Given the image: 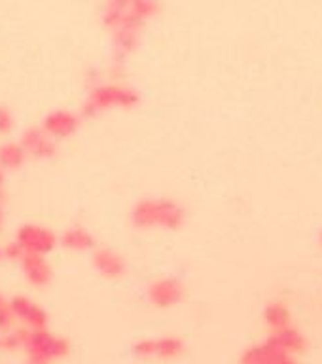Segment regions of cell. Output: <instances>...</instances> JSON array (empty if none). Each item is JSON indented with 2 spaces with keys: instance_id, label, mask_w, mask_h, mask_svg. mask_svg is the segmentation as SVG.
Returning <instances> with one entry per match:
<instances>
[{
  "instance_id": "cell-5",
  "label": "cell",
  "mask_w": 322,
  "mask_h": 364,
  "mask_svg": "<svg viewBox=\"0 0 322 364\" xmlns=\"http://www.w3.org/2000/svg\"><path fill=\"white\" fill-rule=\"evenodd\" d=\"M135 353L141 355V357H150L156 353V342L154 340H144V342H138L135 345Z\"/></svg>"
},
{
  "instance_id": "cell-3",
  "label": "cell",
  "mask_w": 322,
  "mask_h": 364,
  "mask_svg": "<svg viewBox=\"0 0 322 364\" xmlns=\"http://www.w3.org/2000/svg\"><path fill=\"white\" fill-rule=\"evenodd\" d=\"M182 353V343L177 338H161L156 340V353L161 358H172Z\"/></svg>"
},
{
  "instance_id": "cell-2",
  "label": "cell",
  "mask_w": 322,
  "mask_h": 364,
  "mask_svg": "<svg viewBox=\"0 0 322 364\" xmlns=\"http://www.w3.org/2000/svg\"><path fill=\"white\" fill-rule=\"evenodd\" d=\"M12 307H14L15 313L19 315L25 322H29L35 330H40L44 324H46V315H44L42 309L36 307L35 304L19 298V300H14V306Z\"/></svg>"
},
{
  "instance_id": "cell-4",
  "label": "cell",
  "mask_w": 322,
  "mask_h": 364,
  "mask_svg": "<svg viewBox=\"0 0 322 364\" xmlns=\"http://www.w3.org/2000/svg\"><path fill=\"white\" fill-rule=\"evenodd\" d=\"M165 288H154V293H152V298H156L159 306H171L172 302H177L179 298V293H177V288H171L169 283H163Z\"/></svg>"
},
{
  "instance_id": "cell-1",
  "label": "cell",
  "mask_w": 322,
  "mask_h": 364,
  "mask_svg": "<svg viewBox=\"0 0 322 364\" xmlns=\"http://www.w3.org/2000/svg\"><path fill=\"white\" fill-rule=\"evenodd\" d=\"M17 342L23 343L29 351L30 364H50V361L66 353V343L44 332L42 329L21 332L17 336Z\"/></svg>"
}]
</instances>
